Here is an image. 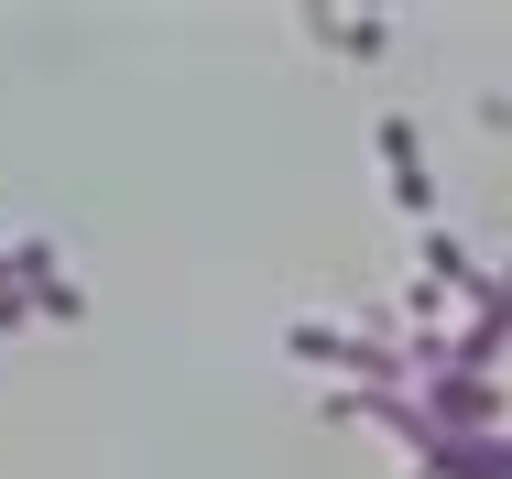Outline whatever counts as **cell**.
Wrapping results in <instances>:
<instances>
[{
  "instance_id": "cell-4",
  "label": "cell",
  "mask_w": 512,
  "mask_h": 479,
  "mask_svg": "<svg viewBox=\"0 0 512 479\" xmlns=\"http://www.w3.org/2000/svg\"><path fill=\"white\" fill-rule=\"evenodd\" d=\"M306 44H338V55H393V22L382 11H306Z\"/></svg>"
},
{
  "instance_id": "cell-6",
  "label": "cell",
  "mask_w": 512,
  "mask_h": 479,
  "mask_svg": "<svg viewBox=\"0 0 512 479\" xmlns=\"http://www.w3.org/2000/svg\"><path fill=\"white\" fill-rule=\"evenodd\" d=\"M11 327H33V294H22V284L0 294V338H11Z\"/></svg>"
},
{
  "instance_id": "cell-5",
  "label": "cell",
  "mask_w": 512,
  "mask_h": 479,
  "mask_svg": "<svg viewBox=\"0 0 512 479\" xmlns=\"http://www.w3.org/2000/svg\"><path fill=\"white\" fill-rule=\"evenodd\" d=\"M33 316H44V327H77V316H88V294H77V273H55V284H33Z\"/></svg>"
},
{
  "instance_id": "cell-3",
  "label": "cell",
  "mask_w": 512,
  "mask_h": 479,
  "mask_svg": "<svg viewBox=\"0 0 512 479\" xmlns=\"http://www.w3.org/2000/svg\"><path fill=\"white\" fill-rule=\"evenodd\" d=\"M414 403H425L436 436H491V414H502L491 371H436V382H414Z\"/></svg>"
},
{
  "instance_id": "cell-2",
  "label": "cell",
  "mask_w": 512,
  "mask_h": 479,
  "mask_svg": "<svg viewBox=\"0 0 512 479\" xmlns=\"http://www.w3.org/2000/svg\"><path fill=\"white\" fill-rule=\"evenodd\" d=\"M371 153H382V186H393V207H404L414 229H436V164H425V131H414L404 109H382V120H371Z\"/></svg>"
},
{
  "instance_id": "cell-1",
  "label": "cell",
  "mask_w": 512,
  "mask_h": 479,
  "mask_svg": "<svg viewBox=\"0 0 512 479\" xmlns=\"http://www.w3.org/2000/svg\"><path fill=\"white\" fill-rule=\"evenodd\" d=\"M284 349H295L306 371H338L349 392H404V349H393V338H360V327L295 316V327H284Z\"/></svg>"
},
{
  "instance_id": "cell-7",
  "label": "cell",
  "mask_w": 512,
  "mask_h": 479,
  "mask_svg": "<svg viewBox=\"0 0 512 479\" xmlns=\"http://www.w3.org/2000/svg\"><path fill=\"white\" fill-rule=\"evenodd\" d=\"M11 284H22V273H11V240H0V294H11Z\"/></svg>"
}]
</instances>
